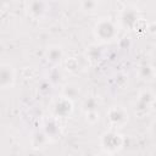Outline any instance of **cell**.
<instances>
[{"label":"cell","instance_id":"1","mask_svg":"<svg viewBox=\"0 0 156 156\" xmlns=\"http://www.w3.org/2000/svg\"><path fill=\"white\" fill-rule=\"evenodd\" d=\"M93 33L99 41L108 43L118 37V24L110 17H102L95 23Z\"/></svg>","mask_w":156,"mask_h":156},{"label":"cell","instance_id":"2","mask_svg":"<svg viewBox=\"0 0 156 156\" xmlns=\"http://www.w3.org/2000/svg\"><path fill=\"white\" fill-rule=\"evenodd\" d=\"M101 150L108 155H115L123 147L124 138L116 129H108L100 135L99 139Z\"/></svg>","mask_w":156,"mask_h":156},{"label":"cell","instance_id":"3","mask_svg":"<svg viewBox=\"0 0 156 156\" xmlns=\"http://www.w3.org/2000/svg\"><path fill=\"white\" fill-rule=\"evenodd\" d=\"M155 102H156V94L151 89L140 90L134 102V113L140 118L147 116L154 110Z\"/></svg>","mask_w":156,"mask_h":156},{"label":"cell","instance_id":"4","mask_svg":"<svg viewBox=\"0 0 156 156\" xmlns=\"http://www.w3.org/2000/svg\"><path fill=\"white\" fill-rule=\"evenodd\" d=\"M107 122L111 126V129H121L123 128L129 119V115L128 111L119 105L116 106H111L107 111Z\"/></svg>","mask_w":156,"mask_h":156},{"label":"cell","instance_id":"5","mask_svg":"<svg viewBox=\"0 0 156 156\" xmlns=\"http://www.w3.org/2000/svg\"><path fill=\"white\" fill-rule=\"evenodd\" d=\"M73 112V101L65 96H60L51 104V116L56 118H67Z\"/></svg>","mask_w":156,"mask_h":156},{"label":"cell","instance_id":"6","mask_svg":"<svg viewBox=\"0 0 156 156\" xmlns=\"http://www.w3.org/2000/svg\"><path fill=\"white\" fill-rule=\"evenodd\" d=\"M16 83V71L11 63L2 62L0 65V88L2 90L13 88Z\"/></svg>","mask_w":156,"mask_h":156},{"label":"cell","instance_id":"7","mask_svg":"<svg viewBox=\"0 0 156 156\" xmlns=\"http://www.w3.org/2000/svg\"><path fill=\"white\" fill-rule=\"evenodd\" d=\"M50 6L45 1H27L26 2V11L33 20H41L46 16Z\"/></svg>","mask_w":156,"mask_h":156},{"label":"cell","instance_id":"8","mask_svg":"<svg viewBox=\"0 0 156 156\" xmlns=\"http://www.w3.org/2000/svg\"><path fill=\"white\" fill-rule=\"evenodd\" d=\"M41 129H43L44 133L49 136L50 140L57 139V138L61 135V126H60L58 118H56V117H54V116L46 117V118L43 121V127H41Z\"/></svg>","mask_w":156,"mask_h":156},{"label":"cell","instance_id":"9","mask_svg":"<svg viewBox=\"0 0 156 156\" xmlns=\"http://www.w3.org/2000/svg\"><path fill=\"white\" fill-rule=\"evenodd\" d=\"M139 18L140 17H139L136 10H134V9H124L119 13L118 23L124 29H133Z\"/></svg>","mask_w":156,"mask_h":156},{"label":"cell","instance_id":"10","mask_svg":"<svg viewBox=\"0 0 156 156\" xmlns=\"http://www.w3.org/2000/svg\"><path fill=\"white\" fill-rule=\"evenodd\" d=\"M65 52L60 45H50L45 51V58L54 66L60 65L63 61Z\"/></svg>","mask_w":156,"mask_h":156},{"label":"cell","instance_id":"11","mask_svg":"<svg viewBox=\"0 0 156 156\" xmlns=\"http://www.w3.org/2000/svg\"><path fill=\"white\" fill-rule=\"evenodd\" d=\"M136 74L141 80L150 82L156 77V68L151 63L144 62L136 67Z\"/></svg>","mask_w":156,"mask_h":156},{"label":"cell","instance_id":"12","mask_svg":"<svg viewBox=\"0 0 156 156\" xmlns=\"http://www.w3.org/2000/svg\"><path fill=\"white\" fill-rule=\"evenodd\" d=\"M51 140L49 139V136L44 133L43 129L40 130H35L32 136H30V145L33 149L35 150H39V149H44Z\"/></svg>","mask_w":156,"mask_h":156},{"label":"cell","instance_id":"13","mask_svg":"<svg viewBox=\"0 0 156 156\" xmlns=\"http://www.w3.org/2000/svg\"><path fill=\"white\" fill-rule=\"evenodd\" d=\"M65 68L69 73H78L83 69V66H82L80 60L78 57L71 56V57H67L65 60Z\"/></svg>","mask_w":156,"mask_h":156},{"label":"cell","instance_id":"14","mask_svg":"<svg viewBox=\"0 0 156 156\" xmlns=\"http://www.w3.org/2000/svg\"><path fill=\"white\" fill-rule=\"evenodd\" d=\"M62 96L69 99L71 101H74L77 98L80 96V89L76 84H66L62 88Z\"/></svg>","mask_w":156,"mask_h":156},{"label":"cell","instance_id":"15","mask_svg":"<svg viewBox=\"0 0 156 156\" xmlns=\"http://www.w3.org/2000/svg\"><path fill=\"white\" fill-rule=\"evenodd\" d=\"M101 57H102V52H101V49H100L99 45L93 44V45H90V46L87 49V55H85L87 61L98 62V61L101 60Z\"/></svg>","mask_w":156,"mask_h":156},{"label":"cell","instance_id":"16","mask_svg":"<svg viewBox=\"0 0 156 156\" xmlns=\"http://www.w3.org/2000/svg\"><path fill=\"white\" fill-rule=\"evenodd\" d=\"M82 107H83V111L87 113V112H91V111H98V107H99V101L96 98H88L83 101L82 104Z\"/></svg>","mask_w":156,"mask_h":156},{"label":"cell","instance_id":"17","mask_svg":"<svg viewBox=\"0 0 156 156\" xmlns=\"http://www.w3.org/2000/svg\"><path fill=\"white\" fill-rule=\"evenodd\" d=\"M99 2H96V1H90V0H88V1H82L80 4H79V6H80V9L82 10H84V11H95L98 7H99Z\"/></svg>","mask_w":156,"mask_h":156},{"label":"cell","instance_id":"18","mask_svg":"<svg viewBox=\"0 0 156 156\" xmlns=\"http://www.w3.org/2000/svg\"><path fill=\"white\" fill-rule=\"evenodd\" d=\"M100 119V115L98 111H91V112H87L85 113V121L89 123V124H95L98 123Z\"/></svg>","mask_w":156,"mask_h":156},{"label":"cell","instance_id":"19","mask_svg":"<svg viewBox=\"0 0 156 156\" xmlns=\"http://www.w3.org/2000/svg\"><path fill=\"white\" fill-rule=\"evenodd\" d=\"M133 29H134L135 32H138V33L147 32V30H149V26H147V23H146V21H145L144 18H139Z\"/></svg>","mask_w":156,"mask_h":156},{"label":"cell","instance_id":"20","mask_svg":"<svg viewBox=\"0 0 156 156\" xmlns=\"http://www.w3.org/2000/svg\"><path fill=\"white\" fill-rule=\"evenodd\" d=\"M149 133L151 134L152 138L156 139V119H154V121L149 124Z\"/></svg>","mask_w":156,"mask_h":156},{"label":"cell","instance_id":"21","mask_svg":"<svg viewBox=\"0 0 156 156\" xmlns=\"http://www.w3.org/2000/svg\"><path fill=\"white\" fill-rule=\"evenodd\" d=\"M151 54H152V56L156 58V44L154 45V48H152V50H151Z\"/></svg>","mask_w":156,"mask_h":156},{"label":"cell","instance_id":"22","mask_svg":"<svg viewBox=\"0 0 156 156\" xmlns=\"http://www.w3.org/2000/svg\"><path fill=\"white\" fill-rule=\"evenodd\" d=\"M96 156H112V155H108V154H106V152H104V151H102L101 154H98Z\"/></svg>","mask_w":156,"mask_h":156},{"label":"cell","instance_id":"23","mask_svg":"<svg viewBox=\"0 0 156 156\" xmlns=\"http://www.w3.org/2000/svg\"><path fill=\"white\" fill-rule=\"evenodd\" d=\"M155 23H156V22H155Z\"/></svg>","mask_w":156,"mask_h":156}]
</instances>
